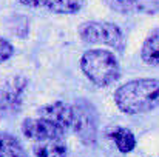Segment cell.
I'll return each mask as SVG.
<instances>
[{"instance_id": "obj_9", "label": "cell", "mask_w": 159, "mask_h": 157, "mask_svg": "<svg viewBox=\"0 0 159 157\" xmlns=\"http://www.w3.org/2000/svg\"><path fill=\"white\" fill-rule=\"evenodd\" d=\"M36 157H66V145L62 139H48L34 145Z\"/></svg>"}, {"instance_id": "obj_5", "label": "cell", "mask_w": 159, "mask_h": 157, "mask_svg": "<svg viewBox=\"0 0 159 157\" xmlns=\"http://www.w3.org/2000/svg\"><path fill=\"white\" fill-rule=\"evenodd\" d=\"M26 86L23 76H14L0 86V117H11L22 109Z\"/></svg>"}, {"instance_id": "obj_13", "label": "cell", "mask_w": 159, "mask_h": 157, "mask_svg": "<svg viewBox=\"0 0 159 157\" xmlns=\"http://www.w3.org/2000/svg\"><path fill=\"white\" fill-rule=\"evenodd\" d=\"M107 6L116 12L120 14H131V12H141L144 0H102Z\"/></svg>"}, {"instance_id": "obj_10", "label": "cell", "mask_w": 159, "mask_h": 157, "mask_svg": "<svg viewBox=\"0 0 159 157\" xmlns=\"http://www.w3.org/2000/svg\"><path fill=\"white\" fill-rule=\"evenodd\" d=\"M0 157H28L22 143L9 133H0Z\"/></svg>"}, {"instance_id": "obj_7", "label": "cell", "mask_w": 159, "mask_h": 157, "mask_svg": "<svg viewBox=\"0 0 159 157\" xmlns=\"http://www.w3.org/2000/svg\"><path fill=\"white\" fill-rule=\"evenodd\" d=\"M39 117L48 120L50 123H53L54 126H57L62 131H66L68 128H71V122H73V109L70 105L65 102H53V103L45 105L43 108H40L39 111Z\"/></svg>"}, {"instance_id": "obj_8", "label": "cell", "mask_w": 159, "mask_h": 157, "mask_svg": "<svg viewBox=\"0 0 159 157\" xmlns=\"http://www.w3.org/2000/svg\"><path fill=\"white\" fill-rule=\"evenodd\" d=\"M141 57L147 65L159 66V28L152 29L141 48Z\"/></svg>"}, {"instance_id": "obj_2", "label": "cell", "mask_w": 159, "mask_h": 157, "mask_svg": "<svg viewBox=\"0 0 159 157\" xmlns=\"http://www.w3.org/2000/svg\"><path fill=\"white\" fill-rule=\"evenodd\" d=\"M80 69L96 86H108L120 77V65L117 57L107 50L85 51L80 57Z\"/></svg>"}, {"instance_id": "obj_1", "label": "cell", "mask_w": 159, "mask_h": 157, "mask_svg": "<svg viewBox=\"0 0 159 157\" xmlns=\"http://www.w3.org/2000/svg\"><path fill=\"white\" fill-rule=\"evenodd\" d=\"M113 99L116 106L128 116L148 112L159 106V79L130 80L114 91Z\"/></svg>"}, {"instance_id": "obj_12", "label": "cell", "mask_w": 159, "mask_h": 157, "mask_svg": "<svg viewBox=\"0 0 159 157\" xmlns=\"http://www.w3.org/2000/svg\"><path fill=\"white\" fill-rule=\"evenodd\" d=\"M85 0H48L47 8L54 14H77Z\"/></svg>"}, {"instance_id": "obj_4", "label": "cell", "mask_w": 159, "mask_h": 157, "mask_svg": "<svg viewBox=\"0 0 159 157\" xmlns=\"http://www.w3.org/2000/svg\"><path fill=\"white\" fill-rule=\"evenodd\" d=\"M73 122L71 128L85 145H94L98 139V111L91 102L77 99L71 105Z\"/></svg>"}, {"instance_id": "obj_6", "label": "cell", "mask_w": 159, "mask_h": 157, "mask_svg": "<svg viewBox=\"0 0 159 157\" xmlns=\"http://www.w3.org/2000/svg\"><path fill=\"white\" fill-rule=\"evenodd\" d=\"M22 133L26 139L42 142L48 139H62L65 131L59 129L42 117H28L22 122Z\"/></svg>"}, {"instance_id": "obj_14", "label": "cell", "mask_w": 159, "mask_h": 157, "mask_svg": "<svg viewBox=\"0 0 159 157\" xmlns=\"http://www.w3.org/2000/svg\"><path fill=\"white\" fill-rule=\"evenodd\" d=\"M12 55H14V46H12V43L8 39H5V37L0 36V63L9 60Z\"/></svg>"}, {"instance_id": "obj_15", "label": "cell", "mask_w": 159, "mask_h": 157, "mask_svg": "<svg viewBox=\"0 0 159 157\" xmlns=\"http://www.w3.org/2000/svg\"><path fill=\"white\" fill-rule=\"evenodd\" d=\"M19 2L28 8H42V6L47 8V3H48V0H19Z\"/></svg>"}, {"instance_id": "obj_3", "label": "cell", "mask_w": 159, "mask_h": 157, "mask_svg": "<svg viewBox=\"0 0 159 157\" xmlns=\"http://www.w3.org/2000/svg\"><path fill=\"white\" fill-rule=\"evenodd\" d=\"M77 33L85 43H102L117 51H122L125 45L122 29L111 22H84Z\"/></svg>"}, {"instance_id": "obj_11", "label": "cell", "mask_w": 159, "mask_h": 157, "mask_svg": "<svg viewBox=\"0 0 159 157\" xmlns=\"http://www.w3.org/2000/svg\"><path fill=\"white\" fill-rule=\"evenodd\" d=\"M110 136L114 140V143H116V146H117V150L120 153H130L136 146V139H134L133 133L130 129H127V128L117 126V128H114L110 133Z\"/></svg>"}]
</instances>
